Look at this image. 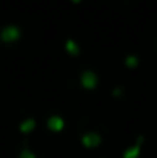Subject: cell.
<instances>
[{"label": "cell", "instance_id": "7a4b0ae2", "mask_svg": "<svg viewBox=\"0 0 157 158\" xmlns=\"http://www.w3.org/2000/svg\"><path fill=\"white\" fill-rule=\"evenodd\" d=\"M80 81H82V86H83V88H86V89H94L96 85H97V81H99V78H97V75H96L94 71L86 69V71L82 72Z\"/></svg>", "mask_w": 157, "mask_h": 158}, {"label": "cell", "instance_id": "8992f818", "mask_svg": "<svg viewBox=\"0 0 157 158\" xmlns=\"http://www.w3.org/2000/svg\"><path fill=\"white\" fill-rule=\"evenodd\" d=\"M34 126H36V120L34 118H28V120L20 123V131L22 132H29V131L34 129Z\"/></svg>", "mask_w": 157, "mask_h": 158}, {"label": "cell", "instance_id": "ba28073f", "mask_svg": "<svg viewBox=\"0 0 157 158\" xmlns=\"http://www.w3.org/2000/svg\"><path fill=\"white\" fill-rule=\"evenodd\" d=\"M137 61H139V60H137V57H136V55H128V57H126V64H128V66H131V68H133V66H136V64H137Z\"/></svg>", "mask_w": 157, "mask_h": 158}, {"label": "cell", "instance_id": "3957f363", "mask_svg": "<svg viewBox=\"0 0 157 158\" xmlns=\"http://www.w3.org/2000/svg\"><path fill=\"white\" fill-rule=\"evenodd\" d=\"M46 124H48V127L51 129V131H62L63 129V126H65V120L60 117V115H51L50 118H48V121H46Z\"/></svg>", "mask_w": 157, "mask_h": 158}, {"label": "cell", "instance_id": "30bf717a", "mask_svg": "<svg viewBox=\"0 0 157 158\" xmlns=\"http://www.w3.org/2000/svg\"><path fill=\"white\" fill-rule=\"evenodd\" d=\"M72 2H79V0H72Z\"/></svg>", "mask_w": 157, "mask_h": 158}, {"label": "cell", "instance_id": "6da1fadb", "mask_svg": "<svg viewBox=\"0 0 157 158\" xmlns=\"http://www.w3.org/2000/svg\"><path fill=\"white\" fill-rule=\"evenodd\" d=\"M19 37H20V29H19V26H15V25H8V26L2 28V31H0V39H2L5 43L15 42Z\"/></svg>", "mask_w": 157, "mask_h": 158}, {"label": "cell", "instance_id": "52a82bcc", "mask_svg": "<svg viewBox=\"0 0 157 158\" xmlns=\"http://www.w3.org/2000/svg\"><path fill=\"white\" fill-rule=\"evenodd\" d=\"M65 46H66V49H68V52L69 54H74V55H77V54H79V45H77L72 39H66Z\"/></svg>", "mask_w": 157, "mask_h": 158}, {"label": "cell", "instance_id": "9c48e42d", "mask_svg": "<svg viewBox=\"0 0 157 158\" xmlns=\"http://www.w3.org/2000/svg\"><path fill=\"white\" fill-rule=\"evenodd\" d=\"M20 158H34V154H31L28 149H25L23 152H22V155H20Z\"/></svg>", "mask_w": 157, "mask_h": 158}, {"label": "cell", "instance_id": "277c9868", "mask_svg": "<svg viewBox=\"0 0 157 158\" xmlns=\"http://www.w3.org/2000/svg\"><path fill=\"white\" fill-rule=\"evenodd\" d=\"M100 135L99 134H94V132H89V134H85L83 135V138H82V141H83V144L85 146H88V148H93V146H97L99 143H100Z\"/></svg>", "mask_w": 157, "mask_h": 158}, {"label": "cell", "instance_id": "5b68a950", "mask_svg": "<svg viewBox=\"0 0 157 158\" xmlns=\"http://www.w3.org/2000/svg\"><path fill=\"white\" fill-rule=\"evenodd\" d=\"M142 137H139V141H137V144L136 146H133V148H129L125 154H123V158H136L137 157V154H139V149H140V143H142Z\"/></svg>", "mask_w": 157, "mask_h": 158}]
</instances>
